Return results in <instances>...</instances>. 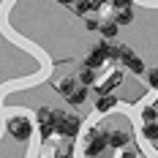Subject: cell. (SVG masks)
Masks as SVG:
<instances>
[{
  "mask_svg": "<svg viewBox=\"0 0 158 158\" xmlns=\"http://www.w3.org/2000/svg\"><path fill=\"white\" fill-rule=\"evenodd\" d=\"M82 19H85V30H90V33H95L98 30V19H95V16H82Z\"/></svg>",
  "mask_w": 158,
  "mask_h": 158,
  "instance_id": "9a60e30c",
  "label": "cell"
},
{
  "mask_svg": "<svg viewBox=\"0 0 158 158\" xmlns=\"http://www.w3.org/2000/svg\"><path fill=\"white\" fill-rule=\"evenodd\" d=\"M142 117H144V123H156V120H158L156 106H144V109H142Z\"/></svg>",
  "mask_w": 158,
  "mask_h": 158,
  "instance_id": "5bb4252c",
  "label": "cell"
},
{
  "mask_svg": "<svg viewBox=\"0 0 158 158\" xmlns=\"http://www.w3.org/2000/svg\"><path fill=\"white\" fill-rule=\"evenodd\" d=\"M6 134L16 139V142H27L33 134V120L27 114H11V117H6Z\"/></svg>",
  "mask_w": 158,
  "mask_h": 158,
  "instance_id": "6da1fadb",
  "label": "cell"
},
{
  "mask_svg": "<svg viewBox=\"0 0 158 158\" xmlns=\"http://www.w3.org/2000/svg\"><path fill=\"white\" fill-rule=\"evenodd\" d=\"M57 3H63V6H71V0H57Z\"/></svg>",
  "mask_w": 158,
  "mask_h": 158,
  "instance_id": "e0dca14e",
  "label": "cell"
},
{
  "mask_svg": "<svg viewBox=\"0 0 158 158\" xmlns=\"http://www.w3.org/2000/svg\"><path fill=\"white\" fill-rule=\"evenodd\" d=\"M114 106H117V95H112V93L98 95V101H95V112H112Z\"/></svg>",
  "mask_w": 158,
  "mask_h": 158,
  "instance_id": "9c48e42d",
  "label": "cell"
},
{
  "mask_svg": "<svg viewBox=\"0 0 158 158\" xmlns=\"http://www.w3.org/2000/svg\"><path fill=\"white\" fill-rule=\"evenodd\" d=\"M106 131H104V126H93L90 131H87V136H85V156L87 158H98L106 153Z\"/></svg>",
  "mask_w": 158,
  "mask_h": 158,
  "instance_id": "7a4b0ae2",
  "label": "cell"
},
{
  "mask_svg": "<svg viewBox=\"0 0 158 158\" xmlns=\"http://www.w3.org/2000/svg\"><path fill=\"white\" fill-rule=\"evenodd\" d=\"M68 8H71L77 16H87L90 11H93V0H71Z\"/></svg>",
  "mask_w": 158,
  "mask_h": 158,
  "instance_id": "30bf717a",
  "label": "cell"
},
{
  "mask_svg": "<svg viewBox=\"0 0 158 158\" xmlns=\"http://www.w3.org/2000/svg\"><path fill=\"white\" fill-rule=\"evenodd\" d=\"M77 85H79V82H77V77H65V79H60V82H57V93H60V95L65 98V95L71 93V90H74Z\"/></svg>",
  "mask_w": 158,
  "mask_h": 158,
  "instance_id": "7c38bea8",
  "label": "cell"
},
{
  "mask_svg": "<svg viewBox=\"0 0 158 158\" xmlns=\"http://www.w3.org/2000/svg\"><path fill=\"white\" fill-rule=\"evenodd\" d=\"M156 104H158V95H156Z\"/></svg>",
  "mask_w": 158,
  "mask_h": 158,
  "instance_id": "ac0fdd59",
  "label": "cell"
},
{
  "mask_svg": "<svg viewBox=\"0 0 158 158\" xmlns=\"http://www.w3.org/2000/svg\"><path fill=\"white\" fill-rule=\"evenodd\" d=\"M147 82H150V87H153V90H158V68L147 71Z\"/></svg>",
  "mask_w": 158,
  "mask_h": 158,
  "instance_id": "2e32d148",
  "label": "cell"
},
{
  "mask_svg": "<svg viewBox=\"0 0 158 158\" xmlns=\"http://www.w3.org/2000/svg\"><path fill=\"white\" fill-rule=\"evenodd\" d=\"M65 101H68L71 106H82V104L87 101V87H85V85H77L71 93L65 95Z\"/></svg>",
  "mask_w": 158,
  "mask_h": 158,
  "instance_id": "ba28073f",
  "label": "cell"
},
{
  "mask_svg": "<svg viewBox=\"0 0 158 158\" xmlns=\"http://www.w3.org/2000/svg\"><path fill=\"white\" fill-rule=\"evenodd\" d=\"M112 19L117 25H131L134 22V6H126V8H112Z\"/></svg>",
  "mask_w": 158,
  "mask_h": 158,
  "instance_id": "52a82bcc",
  "label": "cell"
},
{
  "mask_svg": "<svg viewBox=\"0 0 158 158\" xmlns=\"http://www.w3.org/2000/svg\"><path fill=\"white\" fill-rule=\"evenodd\" d=\"M120 85H123V71L117 68V71H112L109 77H106L104 82H101V85H95V93H98V95L112 93V90H114V87H120Z\"/></svg>",
  "mask_w": 158,
  "mask_h": 158,
  "instance_id": "5b68a950",
  "label": "cell"
},
{
  "mask_svg": "<svg viewBox=\"0 0 158 158\" xmlns=\"http://www.w3.org/2000/svg\"><path fill=\"white\" fill-rule=\"evenodd\" d=\"M109 60V41H98L90 52H87V57H85V65L87 68H93V71H98L101 65Z\"/></svg>",
  "mask_w": 158,
  "mask_h": 158,
  "instance_id": "277c9868",
  "label": "cell"
},
{
  "mask_svg": "<svg viewBox=\"0 0 158 158\" xmlns=\"http://www.w3.org/2000/svg\"><path fill=\"white\" fill-rule=\"evenodd\" d=\"M79 128H82V120H79L77 114H71V112H57V117H55V134H57V136L74 139L79 134Z\"/></svg>",
  "mask_w": 158,
  "mask_h": 158,
  "instance_id": "3957f363",
  "label": "cell"
},
{
  "mask_svg": "<svg viewBox=\"0 0 158 158\" xmlns=\"http://www.w3.org/2000/svg\"><path fill=\"white\" fill-rule=\"evenodd\" d=\"M142 134H144V139H150V142H158V120H156V123H144Z\"/></svg>",
  "mask_w": 158,
  "mask_h": 158,
  "instance_id": "4fadbf2b",
  "label": "cell"
},
{
  "mask_svg": "<svg viewBox=\"0 0 158 158\" xmlns=\"http://www.w3.org/2000/svg\"><path fill=\"white\" fill-rule=\"evenodd\" d=\"M77 82H79V85H85V87H90V85H95V71L85 65V68H82V71L77 74Z\"/></svg>",
  "mask_w": 158,
  "mask_h": 158,
  "instance_id": "8fae6325",
  "label": "cell"
},
{
  "mask_svg": "<svg viewBox=\"0 0 158 158\" xmlns=\"http://www.w3.org/2000/svg\"><path fill=\"white\" fill-rule=\"evenodd\" d=\"M117 30H120V25H117L114 19H104V22H98V33H101V38H104V41L117 38Z\"/></svg>",
  "mask_w": 158,
  "mask_h": 158,
  "instance_id": "8992f818",
  "label": "cell"
}]
</instances>
